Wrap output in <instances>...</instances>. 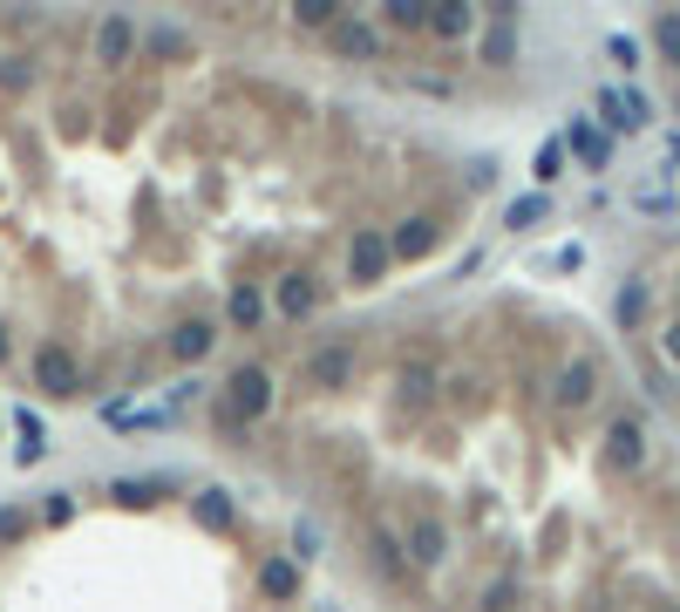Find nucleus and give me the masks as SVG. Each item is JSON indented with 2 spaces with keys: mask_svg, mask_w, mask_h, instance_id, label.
I'll return each instance as SVG.
<instances>
[{
  "mask_svg": "<svg viewBox=\"0 0 680 612\" xmlns=\"http://www.w3.org/2000/svg\"><path fill=\"white\" fill-rule=\"evenodd\" d=\"M231 490L116 483L0 511V612H252L293 605V558L252 551Z\"/></svg>",
  "mask_w": 680,
  "mask_h": 612,
  "instance_id": "obj_1",
  "label": "nucleus"
},
{
  "mask_svg": "<svg viewBox=\"0 0 680 612\" xmlns=\"http://www.w3.org/2000/svg\"><path fill=\"white\" fill-rule=\"evenodd\" d=\"M654 49L680 68V14H660V21H654Z\"/></svg>",
  "mask_w": 680,
  "mask_h": 612,
  "instance_id": "obj_2",
  "label": "nucleus"
},
{
  "mask_svg": "<svg viewBox=\"0 0 680 612\" xmlns=\"http://www.w3.org/2000/svg\"><path fill=\"white\" fill-rule=\"evenodd\" d=\"M667 361H673V367H680V320H673V326H667Z\"/></svg>",
  "mask_w": 680,
  "mask_h": 612,
  "instance_id": "obj_3",
  "label": "nucleus"
},
{
  "mask_svg": "<svg viewBox=\"0 0 680 612\" xmlns=\"http://www.w3.org/2000/svg\"><path fill=\"white\" fill-rule=\"evenodd\" d=\"M667 157H673V163H680V137H673V143H667Z\"/></svg>",
  "mask_w": 680,
  "mask_h": 612,
  "instance_id": "obj_4",
  "label": "nucleus"
}]
</instances>
